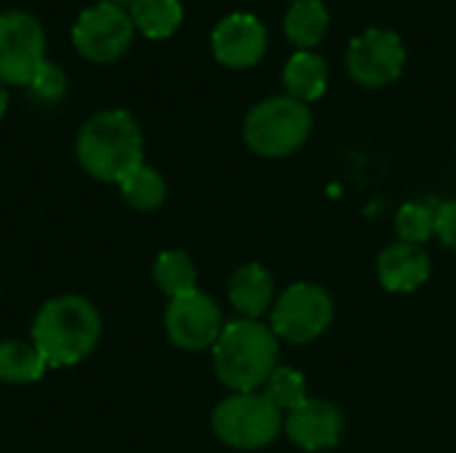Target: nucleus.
Segmentation results:
<instances>
[{"instance_id": "1", "label": "nucleus", "mask_w": 456, "mask_h": 453, "mask_svg": "<svg viewBox=\"0 0 456 453\" xmlns=\"http://www.w3.org/2000/svg\"><path fill=\"white\" fill-rule=\"evenodd\" d=\"M102 312L77 294L48 299L32 320V344L48 368H69L86 360L102 339Z\"/></svg>"}, {"instance_id": "2", "label": "nucleus", "mask_w": 456, "mask_h": 453, "mask_svg": "<svg viewBox=\"0 0 456 453\" xmlns=\"http://www.w3.org/2000/svg\"><path fill=\"white\" fill-rule=\"evenodd\" d=\"M75 155L88 176L120 184L144 163V136L128 109H102L80 125Z\"/></svg>"}, {"instance_id": "3", "label": "nucleus", "mask_w": 456, "mask_h": 453, "mask_svg": "<svg viewBox=\"0 0 456 453\" xmlns=\"http://www.w3.org/2000/svg\"><path fill=\"white\" fill-rule=\"evenodd\" d=\"M214 350V371L235 392H254L275 371L278 342L273 328L256 320H232L222 328Z\"/></svg>"}, {"instance_id": "4", "label": "nucleus", "mask_w": 456, "mask_h": 453, "mask_svg": "<svg viewBox=\"0 0 456 453\" xmlns=\"http://www.w3.org/2000/svg\"><path fill=\"white\" fill-rule=\"evenodd\" d=\"M313 128L307 104L286 96H270L259 101L243 120L246 144L262 158H283L297 152Z\"/></svg>"}, {"instance_id": "5", "label": "nucleus", "mask_w": 456, "mask_h": 453, "mask_svg": "<svg viewBox=\"0 0 456 453\" xmlns=\"http://www.w3.org/2000/svg\"><path fill=\"white\" fill-rule=\"evenodd\" d=\"M211 425L222 443L240 451H254L275 441L283 417L265 395L238 392L214 409Z\"/></svg>"}, {"instance_id": "6", "label": "nucleus", "mask_w": 456, "mask_h": 453, "mask_svg": "<svg viewBox=\"0 0 456 453\" xmlns=\"http://www.w3.org/2000/svg\"><path fill=\"white\" fill-rule=\"evenodd\" d=\"M134 32L136 27L123 5L99 0L77 16L72 27V45L83 59L94 64H110L128 51Z\"/></svg>"}, {"instance_id": "7", "label": "nucleus", "mask_w": 456, "mask_h": 453, "mask_svg": "<svg viewBox=\"0 0 456 453\" xmlns=\"http://www.w3.org/2000/svg\"><path fill=\"white\" fill-rule=\"evenodd\" d=\"M45 61V32L35 13L5 11L0 13V83L29 85Z\"/></svg>"}, {"instance_id": "8", "label": "nucleus", "mask_w": 456, "mask_h": 453, "mask_svg": "<svg viewBox=\"0 0 456 453\" xmlns=\"http://www.w3.org/2000/svg\"><path fill=\"white\" fill-rule=\"evenodd\" d=\"M345 64L358 85L382 88L401 77L406 67V45L398 32L371 27L353 37Z\"/></svg>"}, {"instance_id": "9", "label": "nucleus", "mask_w": 456, "mask_h": 453, "mask_svg": "<svg viewBox=\"0 0 456 453\" xmlns=\"http://www.w3.org/2000/svg\"><path fill=\"white\" fill-rule=\"evenodd\" d=\"M331 315H334V304L323 288L310 283H297L278 299L270 318V328L275 336L286 342L305 344L318 339L329 328Z\"/></svg>"}, {"instance_id": "10", "label": "nucleus", "mask_w": 456, "mask_h": 453, "mask_svg": "<svg viewBox=\"0 0 456 453\" xmlns=\"http://www.w3.org/2000/svg\"><path fill=\"white\" fill-rule=\"evenodd\" d=\"M222 328V312L216 302L203 291L176 296L166 307V334L171 344H176L179 350H208L216 344Z\"/></svg>"}, {"instance_id": "11", "label": "nucleus", "mask_w": 456, "mask_h": 453, "mask_svg": "<svg viewBox=\"0 0 456 453\" xmlns=\"http://www.w3.org/2000/svg\"><path fill=\"white\" fill-rule=\"evenodd\" d=\"M211 51L230 69H248L267 51V29L254 13H230L211 32Z\"/></svg>"}, {"instance_id": "12", "label": "nucleus", "mask_w": 456, "mask_h": 453, "mask_svg": "<svg viewBox=\"0 0 456 453\" xmlns=\"http://www.w3.org/2000/svg\"><path fill=\"white\" fill-rule=\"evenodd\" d=\"M286 433L305 451L334 449L342 438V417L331 403L307 398L299 409L289 414Z\"/></svg>"}, {"instance_id": "13", "label": "nucleus", "mask_w": 456, "mask_h": 453, "mask_svg": "<svg viewBox=\"0 0 456 453\" xmlns=\"http://www.w3.org/2000/svg\"><path fill=\"white\" fill-rule=\"evenodd\" d=\"M379 280L387 291L395 294H409L414 288H419L428 275H430V259L428 254L414 246V243H395L390 248L382 251L379 264H377Z\"/></svg>"}, {"instance_id": "14", "label": "nucleus", "mask_w": 456, "mask_h": 453, "mask_svg": "<svg viewBox=\"0 0 456 453\" xmlns=\"http://www.w3.org/2000/svg\"><path fill=\"white\" fill-rule=\"evenodd\" d=\"M283 85L286 93L302 104H310L326 93L329 85V64L323 56L313 51H297L283 69Z\"/></svg>"}, {"instance_id": "15", "label": "nucleus", "mask_w": 456, "mask_h": 453, "mask_svg": "<svg viewBox=\"0 0 456 453\" xmlns=\"http://www.w3.org/2000/svg\"><path fill=\"white\" fill-rule=\"evenodd\" d=\"M230 302L246 318L256 320L273 302V278L262 264H243L230 283Z\"/></svg>"}, {"instance_id": "16", "label": "nucleus", "mask_w": 456, "mask_h": 453, "mask_svg": "<svg viewBox=\"0 0 456 453\" xmlns=\"http://www.w3.org/2000/svg\"><path fill=\"white\" fill-rule=\"evenodd\" d=\"M329 21L331 19H329V8L323 5V0H297L291 3L283 19V32L299 51H310L313 45L323 40Z\"/></svg>"}, {"instance_id": "17", "label": "nucleus", "mask_w": 456, "mask_h": 453, "mask_svg": "<svg viewBox=\"0 0 456 453\" xmlns=\"http://www.w3.org/2000/svg\"><path fill=\"white\" fill-rule=\"evenodd\" d=\"M48 371V363L35 350L32 342L3 339L0 342V382L5 384H32L40 382Z\"/></svg>"}, {"instance_id": "18", "label": "nucleus", "mask_w": 456, "mask_h": 453, "mask_svg": "<svg viewBox=\"0 0 456 453\" xmlns=\"http://www.w3.org/2000/svg\"><path fill=\"white\" fill-rule=\"evenodd\" d=\"M128 16L144 37L166 40L182 24V3L179 0H131Z\"/></svg>"}, {"instance_id": "19", "label": "nucleus", "mask_w": 456, "mask_h": 453, "mask_svg": "<svg viewBox=\"0 0 456 453\" xmlns=\"http://www.w3.org/2000/svg\"><path fill=\"white\" fill-rule=\"evenodd\" d=\"M152 280L168 299L198 291V270H195L190 254H184V251H163L155 259Z\"/></svg>"}, {"instance_id": "20", "label": "nucleus", "mask_w": 456, "mask_h": 453, "mask_svg": "<svg viewBox=\"0 0 456 453\" xmlns=\"http://www.w3.org/2000/svg\"><path fill=\"white\" fill-rule=\"evenodd\" d=\"M120 195L134 211H155L163 206L168 187H166V179L155 168L142 163L120 182Z\"/></svg>"}, {"instance_id": "21", "label": "nucleus", "mask_w": 456, "mask_h": 453, "mask_svg": "<svg viewBox=\"0 0 456 453\" xmlns=\"http://www.w3.org/2000/svg\"><path fill=\"white\" fill-rule=\"evenodd\" d=\"M265 398L283 414V411H294L299 409L307 395H305V379L302 374H297L294 368H275L270 374V379L265 382Z\"/></svg>"}, {"instance_id": "22", "label": "nucleus", "mask_w": 456, "mask_h": 453, "mask_svg": "<svg viewBox=\"0 0 456 453\" xmlns=\"http://www.w3.org/2000/svg\"><path fill=\"white\" fill-rule=\"evenodd\" d=\"M395 230L403 243H425L436 232V211L425 203H409L398 211Z\"/></svg>"}, {"instance_id": "23", "label": "nucleus", "mask_w": 456, "mask_h": 453, "mask_svg": "<svg viewBox=\"0 0 456 453\" xmlns=\"http://www.w3.org/2000/svg\"><path fill=\"white\" fill-rule=\"evenodd\" d=\"M27 91H29V96L37 99V101H56V99L64 96V72H61L56 64H51V61L45 59L43 67H40V69L35 72V77L29 80Z\"/></svg>"}, {"instance_id": "24", "label": "nucleus", "mask_w": 456, "mask_h": 453, "mask_svg": "<svg viewBox=\"0 0 456 453\" xmlns=\"http://www.w3.org/2000/svg\"><path fill=\"white\" fill-rule=\"evenodd\" d=\"M436 235L444 240V246L456 251V200L438 206V211H436Z\"/></svg>"}, {"instance_id": "25", "label": "nucleus", "mask_w": 456, "mask_h": 453, "mask_svg": "<svg viewBox=\"0 0 456 453\" xmlns=\"http://www.w3.org/2000/svg\"><path fill=\"white\" fill-rule=\"evenodd\" d=\"M5 109H8V91H5V85L0 83V120H3V115H5Z\"/></svg>"}, {"instance_id": "26", "label": "nucleus", "mask_w": 456, "mask_h": 453, "mask_svg": "<svg viewBox=\"0 0 456 453\" xmlns=\"http://www.w3.org/2000/svg\"><path fill=\"white\" fill-rule=\"evenodd\" d=\"M104 3H118V5H126V3H131V0H104Z\"/></svg>"}, {"instance_id": "27", "label": "nucleus", "mask_w": 456, "mask_h": 453, "mask_svg": "<svg viewBox=\"0 0 456 453\" xmlns=\"http://www.w3.org/2000/svg\"><path fill=\"white\" fill-rule=\"evenodd\" d=\"M291 3H297V0H291Z\"/></svg>"}]
</instances>
